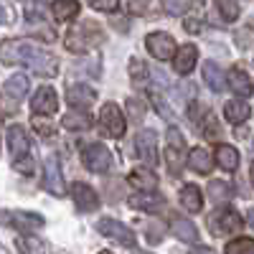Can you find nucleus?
Segmentation results:
<instances>
[{
  "mask_svg": "<svg viewBox=\"0 0 254 254\" xmlns=\"http://www.w3.org/2000/svg\"><path fill=\"white\" fill-rule=\"evenodd\" d=\"M0 61L3 64H23L38 76H56L59 71V61L51 51L41 49L33 41H3L0 44Z\"/></svg>",
  "mask_w": 254,
  "mask_h": 254,
  "instance_id": "1",
  "label": "nucleus"
},
{
  "mask_svg": "<svg viewBox=\"0 0 254 254\" xmlns=\"http://www.w3.org/2000/svg\"><path fill=\"white\" fill-rule=\"evenodd\" d=\"M102 41H104V31L99 28V23H94V20H84V23H79L76 28L69 31L66 49L74 51V54H87L89 49L99 46Z\"/></svg>",
  "mask_w": 254,
  "mask_h": 254,
  "instance_id": "2",
  "label": "nucleus"
},
{
  "mask_svg": "<svg viewBox=\"0 0 254 254\" xmlns=\"http://www.w3.org/2000/svg\"><path fill=\"white\" fill-rule=\"evenodd\" d=\"M244 226V219L237 214L234 208H216L214 214L208 216V229L214 237H226V234H234V231H239Z\"/></svg>",
  "mask_w": 254,
  "mask_h": 254,
  "instance_id": "3",
  "label": "nucleus"
},
{
  "mask_svg": "<svg viewBox=\"0 0 254 254\" xmlns=\"http://www.w3.org/2000/svg\"><path fill=\"white\" fill-rule=\"evenodd\" d=\"M99 125H102V132L107 135V137H122L125 130H127V120H125L122 110L117 107V104H112V102L102 104V110H99Z\"/></svg>",
  "mask_w": 254,
  "mask_h": 254,
  "instance_id": "4",
  "label": "nucleus"
},
{
  "mask_svg": "<svg viewBox=\"0 0 254 254\" xmlns=\"http://www.w3.org/2000/svg\"><path fill=\"white\" fill-rule=\"evenodd\" d=\"M81 160H84V165H87L92 173H107L112 168V153L102 142H89L81 150Z\"/></svg>",
  "mask_w": 254,
  "mask_h": 254,
  "instance_id": "5",
  "label": "nucleus"
},
{
  "mask_svg": "<svg viewBox=\"0 0 254 254\" xmlns=\"http://www.w3.org/2000/svg\"><path fill=\"white\" fill-rule=\"evenodd\" d=\"M168 147H165V160H168V171H171L173 176L181 173L183 168V150H186V140L183 135L178 132V127H168Z\"/></svg>",
  "mask_w": 254,
  "mask_h": 254,
  "instance_id": "6",
  "label": "nucleus"
},
{
  "mask_svg": "<svg viewBox=\"0 0 254 254\" xmlns=\"http://www.w3.org/2000/svg\"><path fill=\"white\" fill-rule=\"evenodd\" d=\"M145 46L150 51V56L158 59V61H168V59L176 56V41H173L171 33H163V31L150 33L145 38Z\"/></svg>",
  "mask_w": 254,
  "mask_h": 254,
  "instance_id": "7",
  "label": "nucleus"
},
{
  "mask_svg": "<svg viewBox=\"0 0 254 254\" xmlns=\"http://www.w3.org/2000/svg\"><path fill=\"white\" fill-rule=\"evenodd\" d=\"M97 229H99V234L120 242L122 247H135V242H137L135 231H132L130 226H125L122 221H115V219H102V221L97 224Z\"/></svg>",
  "mask_w": 254,
  "mask_h": 254,
  "instance_id": "8",
  "label": "nucleus"
},
{
  "mask_svg": "<svg viewBox=\"0 0 254 254\" xmlns=\"http://www.w3.org/2000/svg\"><path fill=\"white\" fill-rule=\"evenodd\" d=\"M66 102L71 104L74 110L84 112V110L94 107V102H97V92L89 87V84H71V87L66 89Z\"/></svg>",
  "mask_w": 254,
  "mask_h": 254,
  "instance_id": "9",
  "label": "nucleus"
},
{
  "mask_svg": "<svg viewBox=\"0 0 254 254\" xmlns=\"http://www.w3.org/2000/svg\"><path fill=\"white\" fill-rule=\"evenodd\" d=\"M135 150L137 158H142L147 165H155L158 163V135L153 130H142L135 137Z\"/></svg>",
  "mask_w": 254,
  "mask_h": 254,
  "instance_id": "10",
  "label": "nucleus"
},
{
  "mask_svg": "<svg viewBox=\"0 0 254 254\" xmlns=\"http://www.w3.org/2000/svg\"><path fill=\"white\" fill-rule=\"evenodd\" d=\"M3 221L10 224V226H15L18 231H33V229L44 226V216L31 214V211H5Z\"/></svg>",
  "mask_w": 254,
  "mask_h": 254,
  "instance_id": "11",
  "label": "nucleus"
},
{
  "mask_svg": "<svg viewBox=\"0 0 254 254\" xmlns=\"http://www.w3.org/2000/svg\"><path fill=\"white\" fill-rule=\"evenodd\" d=\"M44 171H46V176H44V188L49 190V193H54V196H64V193H66L64 176H61V165H59V160H56L54 155L46 158Z\"/></svg>",
  "mask_w": 254,
  "mask_h": 254,
  "instance_id": "12",
  "label": "nucleus"
},
{
  "mask_svg": "<svg viewBox=\"0 0 254 254\" xmlns=\"http://www.w3.org/2000/svg\"><path fill=\"white\" fill-rule=\"evenodd\" d=\"M59 107V97L54 92V87H41L36 89L33 99H31V110L33 115H54Z\"/></svg>",
  "mask_w": 254,
  "mask_h": 254,
  "instance_id": "13",
  "label": "nucleus"
},
{
  "mask_svg": "<svg viewBox=\"0 0 254 254\" xmlns=\"http://www.w3.org/2000/svg\"><path fill=\"white\" fill-rule=\"evenodd\" d=\"M71 198H74V203H76V208L79 211H94L97 206H99V196H97V190L92 188V186H87V183H74L71 186Z\"/></svg>",
  "mask_w": 254,
  "mask_h": 254,
  "instance_id": "14",
  "label": "nucleus"
},
{
  "mask_svg": "<svg viewBox=\"0 0 254 254\" xmlns=\"http://www.w3.org/2000/svg\"><path fill=\"white\" fill-rule=\"evenodd\" d=\"M130 206L137 208V211H147V214H155V211H160L165 206V198L160 193H155V190H140V193L130 196Z\"/></svg>",
  "mask_w": 254,
  "mask_h": 254,
  "instance_id": "15",
  "label": "nucleus"
},
{
  "mask_svg": "<svg viewBox=\"0 0 254 254\" xmlns=\"http://www.w3.org/2000/svg\"><path fill=\"white\" fill-rule=\"evenodd\" d=\"M8 145H10V153H13V158H15V160L28 155V150H31V140H28L26 130H23L20 125L8 127Z\"/></svg>",
  "mask_w": 254,
  "mask_h": 254,
  "instance_id": "16",
  "label": "nucleus"
},
{
  "mask_svg": "<svg viewBox=\"0 0 254 254\" xmlns=\"http://www.w3.org/2000/svg\"><path fill=\"white\" fill-rule=\"evenodd\" d=\"M196 61H198V49L193 44H183L173 56V66L178 74H190L196 66Z\"/></svg>",
  "mask_w": 254,
  "mask_h": 254,
  "instance_id": "17",
  "label": "nucleus"
},
{
  "mask_svg": "<svg viewBox=\"0 0 254 254\" xmlns=\"http://www.w3.org/2000/svg\"><path fill=\"white\" fill-rule=\"evenodd\" d=\"M226 81H229V89L234 92L237 97H249V94L254 92L252 79H249V74H247L244 69H231L229 76H226Z\"/></svg>",
  "mask_w": 254,
  "mask_h": 254,
  "instance_id": "18",
  "label": "nucleus"
},
{
  "mask_svg": "<svg viewBox=\"0 0 254 254\" xmlns=\"http://www.w3.org/2000/svg\"><path fill=\"white\" fill-rule=\"evenodd\" d=\"M188 168L206 176V173H211V168H214V158H211V153L206 147H193V150L188 153Z\"/></svg>",
  "mask_w": 254,
  "mask_h": 254,
  "instance_id": "19",
  "label": "nucleus"
},
{
  "mask_svg": "<svg viewBox=\"0 0 254 254\" xmlns=\"http://www.w3.org/2000/svg\"><path fill=\"white\" fill-rule=\"evenodd\" d=\"M130 186H135L137 190H158V176L150 168H135V171L127 176Z\"/></svg>",
  "mask_w": 254,
  "mask_h": 254,
  "instance_id": "20",
  "label": "nucleus"
},
{
  "mask_svg": "<svg viewBox=\"0 0 254 254\" xmlns=\"http://www.w3.org/2000/svg\"><path fill=\"white\" fill-rule=\"evenodd\" d=\"M181 203L186 211H190V214H198V211L203 208V196H201V188L193 186V183H186L183 190H181Z\"/></svg>",
  "mask_w": 254,
  "mask_h": 254,
  "instance_id": "21",
  "label": "nucleus"
},
{
  "mask_svg": "<svg viewBox=\"0 0 254 254\" xmlns=\"http://www.w3.org/2000/svg\"><path fill=\"white\" fill-rule=\"evenodd\" d=\"M224 115H226V120H229V122L242 125V122H247V120H249L252 110H249V104H247L244 99H231V102H226V104H224Z\"/></svg>",
  "mask_w": 254,
  "mask_h": 254,
  "instance_id": "22",
  "label": "nucleus"
},
{
  "mask_svg": "<svg viewBox=\"0 0 254 254\" xmlns=\"http://www.w3.org/2000/svg\"><path fill=\"white\" fill-rule=\"evenodd\" d=\"M81 10L79 5V0H54V5H51V13L56 20H61V23H66V20L76 18Z\"/></svg>",
  "mask_w": 254,
  "mask_h": 254,
  "instance_id": "23",
  "label": "nucleus"
},
{
  "mask_svg": "<svg viewBox=\"0 0 254 254\" xmlns=\"http://www.w3.org/2000/svg\"><path fill=\"white\" fill-rule=\"evenodd\" d=\"M203 81L208 84V89H214V92H221L226 87V76H224L219 64H214V61L203 64Z\"/></svg>",
  "mask_w": 254,
  "mask_h": 254,
  "instance_id": "24",
  "label": "nucleus"
},
{
  "mask_svg": "<svg viewBox=\"0 0 254 254\" xmlns=\"http://www.w3.org/2000/svg\"><path fill=\"white\" fill-rule=\"evenodd\" d=\"M216 163L219 168H224V171H237V165H239V150L234 145H219L216 147Z\"/></svg>",
  "mask_w": 254,
  "mask_h": 254,
  "instance_id": "25",
  "label": "nucleus"
},
{
  "mask_svg": "<svg viewBox=\"0 0 254 254\" xmlns=\"http://www.w3.org/2000/svg\"><path fill=\"white\" fill-rule=\"evenodd\" d=\"M5 94L10 97V99H23L26 97V92H28V76L26 74H13L8 81H5Z\"/></svg>",
  "mask_w": 254,
  "mask_h": 254,
  "instance_id": "26",
  "label": "nucleus"
},
{
  "mask_svg": "<svg viewBox=\"0 0 254 254\" xmlns=\"http://www.w3.org/2000/svg\"><path fill=\"white\" fill-rule=\"evenodd\" d=\"M61 125L66 127V130H71V132H81V130H89V127H92V117L79 112V110H74L69 115H64Z\"/></svg>",
  "mask_w": 254,
  "mask_h": 254,
  "instance_id": "27",
  "label": "nucleus"
},
{
  "mask_svg": "<svg viewBox=\"0 0 254 254\" xmlns=\"http://www.w3.org/2000/svg\"><path fill=\"white\" fill-rule=\"evenodd\" d=\"M173 234H176L181 242H188V244L198 242V229H196L193 221H188V219H176V221H173Z\"/></svg>",
  "mask_w": 254,
  "mask_h": 254,
  "instance_id": "28",
  "label": "nucleus"
},
{
  "mask_svg": "<svg viewBox=\"0 0 254 254\" xmlns=\"http://www.w3.org/2000/svg\"><path fill=\"white\" fill-rule=\"evenodd\" d=\"M15 247L20 254H46V247L41 239H36L33 234H23V237H18L15 239Z\"/></svg>",
  "mask_w": 254,
  "mask_h": 254,
  "instance_id": "29",
  "label": "nucleus"
},
{
  "mask_svg": "<svg viewBox=\"0 0 254 254\" xmlns=\"http://www.w3.org/2000/svg\"><path fill=\"white\" fill-rule=\"evenodd\" d=\"M208 196L216 203H226L231 196H234V188H231L229 183H224V181H211L208 183Z\"/></svg>",
  "mask_w": 254,
  "mask_h": 254,
  "instance_id": "30",
  "label": "nucleus"
},
{
  "mask_svg": "<svg viewBox=\"0 0 254 254\" xmlns=\"http://www.w3.org/2000/svg\"><path fill=\"white\" fill-rule=\"evenodd\" d=\"M214 3H216V8H219V13H221V18L226 20V23L239 18V3L237 0H214Z\"/></svg>",
  "mask_w": 254,
  "mask_h": 254,
  "instance_id": "31",
  "label": "nucleus"
},
{
  "mask_svg": "<svg viewBox=\"0 0 254 254\" xmlns=\"http://www.w3.org/2000/svg\"><path fill=\"white\" fill-rule=\"evenodd\" d=\"M226 254H254V239L239 237L226 244Z\"/></svg>",
  "mask_w": 254,
  "mask_h": 254,
  "instance_id": "32",
  "label": "nucleus"
},
{
  "mask_svg": "<svg viewBox=\"0 0 254 254\" xmlns=\"http://www.w3.org/2000/svg\"><path fill=\"white\" fill-rule=\"evenodd\" d=\"M127 112H130V117L135 120V122H142L145 120V102L142 99H127Z\"/></svg>",
  "mask_w": 254,
  "mask_h": 254,
  "instance_id": "33",
  "label": "nucleus"
},
{
  "mask_svg": "<svg viewBox=\"0 0 254 254\" xmlns=\"http://www.w3.org/2000/svg\"><path fill=\"white\" fill-rule=\"evenodd\" d=\"M130 76L137 81V84H145L147 81V69H145V64L140 59H132L130 61Z\"/></svg>",
  "mask_w": 254,
  "mask_h": 254,
  "instance_id": "34",
  "label": "nucleus"
},
{
  "mask_svg": "<svg viewBox=\"0 0 254 254\" xmlns=\"http://www.w3.org/2000/svg\"><path fill=\"white\" fill-rule=\"evenodd\" d=\"M163 8H165V13H171V15H183L188 10V3L186 0H163Z\"/></svg>",
  "mask_w": 254,
  "mask_h": 254,
  "instance_id": "35",
  "label": "nucleus"
},
{
  "mask_svg": "<svg viewBox=\"0 0 254 254\" xmlns=\"http://www.w3.org/2000/svg\"><path fill=\"white\" fill-rule=\"evenodd\" d=\"M163 234H165V229H163L160 221H150V224H147V242H150V244H158L163 239Z\"/></svg>",
  "mask_w": 254,
  "mask_h": 254,
  "instance_id": "36",
  "label": "nucleus"
},
{
  "mask_svg": "<svg viewBox=\"0 0 254 254\" xmlns=\"http://www.w3.org/2000/svg\"><path fill=\"white\" fill-rule=\"evenodd\" d=\"M130 13L132 15H145V13H150V8H153V0H130Z\"/></svg>",
  "mask_w": 254,
  "mask_h": 254,
  "instance_id": "37",
  "label": "nucleus"
},
{
  "mask_svg": "<svg viewBox=\"0 0 254 254\" xmlns=\"http://www.w3.org/2000/svg\"><path fill=\"white\" fill-rule=\"evenodd\" d=\"M89 5L94 10H104V13H115L120 8V0H89Z\"/></svg>",
  "mask_w": 254,
  "mask_h": 254,
  "instance_id": "38",
  "label": "nucleus"
},
{
  "mask_svg": "<svg viewBox=\"0 0 254 254\" xmlns=\"http://www.w3.org/2000/svg\"><path fill=\"white\" fill-rule=\"evenodd\" d=\"M15 20V10L5 3V0H0V26H10Z\"/></svg>",
  "mask_w": 254,
  "mask_h": 254,
  "instance_id": "39",
  "label": "nucleus"
},
{
  "mask_svg": "<svg viewBox=\"0 0 254 254\" xmlns=\"http://www.w3.org/2000/svg\"><path fill=\"white\" fill-rule=\"evenodd\" d=\"M237 44H239L242 49H249V46L254 44V28H242V31L237 33Z\"/></svg>",
  "mask_w": 254,
  "mask_h": 254,
  "instance_id": "40",
  "label": "nucleus"
},
{
  "mask_svg": "<svg viewBox=\"0 0 254 254\" xmlns=\"http://www.w3.org/2000/svg\"><path fill=\"white\" fill-rule=\"evenodd\" d=\"M203 135H206L208 140H216V137L221 135V127L216 125V120H214V117H208V120H206V127H203Z\"/></svg>",
  "mask_w": 254,
  "mask_h": 254,
  "instance_id": "41",
  "label": "nucleus"
},
{
  "mask_svg": "<svg viewBox=\"0 0 254 254\" xmlns=\"http://www.w3.org/2000/svg\"><path fill=\"white\" fill-rule=\"evenodd\" d=\"M15 171H20V173H23V176H31L33 171H36V168H33V160L26 155V158H18L15 160Z\"/></svg>",
  "mask_w": 254,
  "mask_h": 254,
  "instance_id": "42",
  "label": "nucleus"
},
{
  "mask_svg": "<svg viewBox=\"0 0 254 254\" xmlns=\"http://www.w3.org/2000/svg\"><path fill=\"white\" fill-rule=\"evenodd\" d=\"M33 130H36L38 135H44V137H51V135L56 132V127H51L49 122H38V120H33Z\"/></svg>",
  "mask_w": 254,
  "mask_h": 254,
  "instance_id": "43",
  "label": "nucleus"
},
{
  "mask_svg": "<svg viewBox=\"0 0 254 254\" xmlns=\"http://www.w3.org/2000/svg\"><path fill=\"white\" fill-rule=\"evenodd\" d=\"M183 28H186L188 33H198V31H201V20H196V18H186Z\"/></svg>",
  "mask_w": 254,
  "mask_h": 254,
  "instance_id": "44",
  "label": "nucleus"
},
{
  "mask_svg": "<svg viewBox=\"0 0 254 254\" xmlns=\"http://www.w3.org/2000/svg\"><path fill=\"white\" fill-rule=\"evenodd\" d=\"M201 102H190V120H198L201 117V112H203V107H198Z\"/></svg>",
  "mask_w": 254,
  "mask_h": 254,
  "instance_id": "45",
  "label": "nucleus"
},
{
  "mask_svg": "<svg viewBox=\"0 0 254 254\" xmlns=\"http://www.w3.org/2000/svg\"><path fill=\"white\" fill-rule=\"evenodd\" d=\"M188 254H216L214 249H208V247H196V249H190Z\"/></svg>",
  "mask_w": 254,
  "mask_h": 254,
  "instance_id": "46",
  "label": "nucleus"
},
{
  "mask_svg": "<svg viewBox=\"0 0 254 254\" xmlns=\"http://www.w3.org/2000/svg\"><path fill=\"white\" fill-rule=\"evenodd\" d=\"M247 221H249V226L254 229V208H252V211H249V214H247Z\"/></svg>",
  "mask_w": 254,
  "mask_h": 254,
  "instance_id": "47",
  "label": "nucleus"
},
{
  "mask_svg": "<svg viewBox=\"0 0 254 254\" xmlns=\"http://www.w3.org/2000/svg\"><path fill=\"white\" fill-rule=\"evenodd\" d=\"M249 178H252V183H254V163H252V168H249Z\"/></svg>",
  "mask_w": 254,
  "mask_h": 254,
  "instance_id": "48",
  "label": "nucleus"
},
{
  "mask_svg": "<svg viewBox=\"0 0 254 254\" xmlns=\"http://www.w3.org/2000/svg\"><path fill=\"white\" fill-rule=\"evenodd\" d=\"M132 254H150V252H140V249H137V252H132Z\"/></svg>",
  "mask_w": 254,
  "mask_h": 254,
  "instance_id": "49",
  "label": "nucleus"
},
{
  "mask_svg": "<svg viewBox=\"0 0 254 254\" xmlns=\"http://www.w3.org/2000/svg\"><path fill=\"white\" fill-rule=\"evenodd\" d=\"M99 254H112V252H99Z\"/></svg>",
  "mask_w": 254,
  "mask_h": 254,
  "instance_id": "50",
  "label": "nucleus"
}]
</instances>
